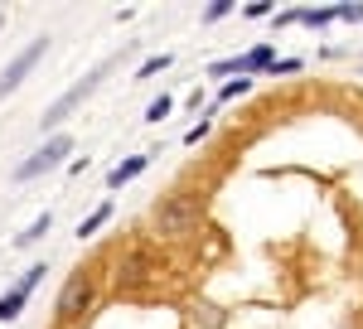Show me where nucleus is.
<instances>
[{
	"instance_id": "nucleus-1",
	"label": "nucleus",
	"mask_w": 363,
	"mask_h": 329,
	"mask_svg": "<svg viewBox=\"0 0 363 329\" xmlns=\"http://www.w3.org/2000/svg\"><path fill=\"white\" fill-rule=\"evenodd\" d=\"M150 228H155L160 238H169V242L194 238L199 228H203V199H199V194H184V189L160 194V199L150 203Z\"/></svg>"
},
{
	"instance_id": "nucleus-2",
	"label": "nucleus",
	"mask_w": 363,
	"mask_h": 329,
	"mask_svg": "<svg viewBox=\"0 0 363 329\" xmlns=\"http://www.w3.org/2000/svg\"><path fill=\"white\" fill-rule=\"evenodd\" d=\"M112 63H116V58H102V63H92V68H87V73H83L78 82H73L68 92H58L54 102L44 107V121H39V131H44V136H58V126L68 121V111L78 107V102H87V97L97 92V82H102L107 73H112Z\"/></svg>"
},
{
	"instance_id": "nucleus-3",
	"label": "nucleus",
	"mask_w": 363,
	"mask_h": 329,
	"mask_svg": "<svg viewBox=\"0 0 363 329\" xmlns=\"http://www.w3.org/2000/svg\"><path fill=\"white\" fill-rule=\"evenodd\" d=\"M92 296H97V272L92 267H78V272L63 281L54 301V325H78L87 310H92Z\"/></svg>"
},
{
	"instance_id": "nucleus-4",
	"label": "nucleus",
	"mask_w": 363,
	"mask_h": 329,
	"mask_svg": "<svg viewBox=\"0 0 363 329\" xmlns=\"http://www.w3.org/2000/svg\"><path fill=\"white\" fill-rule=\"evenodd\" d=\"M68 155H73V136H68V131H58V136H49L39 150H29L25 160L15 164V184H29V179H39V174L58 169V160H68Z\"/></svg>"
},
{
	"instance_id": "nucleus-5",
	"label": "nucleus",
	"mask_w": 363,
	"mask_h": 329,
	"mask_svg": "<svg viewBox=\"0 0 363 329\" xmlns=\"http://www.w3.org/2000/svg\"><path fill=\"white\" fill-rule=\"evenodd\" d=\"M44 54H49V34L29 39L25 49H20V54L10 58V63H5V73H0V97H10V92H15V87H20V82H25L29 73H34V63H39Z\"/></svg>"
},
{
	"instance_id": "nucleus-6",
	"label": "nucleus",
	"mask_w": 363,
	"mask_h": 329,
	"mask_svg": "<svg viewBox=\"0 0 363 329\" xmlns=\"http://www.w3.org/2000/svg\"><path fill=\"white\" fill-rule=\"evenodd\" d=\"M155 276V262L145 257V252H126L121 262H116V286H140V281H150Z\"/></svg>"
},
{
	"instance_id": "nucleus-7",
	"label": "nucleus",
	"mask_w": 363,
	"mask_h": 329,
	"mask_svg": "<svg viewBox=\"0 0 363 329\" xmlns=\"http://www.w3.org/2000/svg\"><path fill=\"white\" fill-rule=\"evenodd\" d=\"M150 160H155L150 150H140V155H126V160H121V164L112 169V174H107V189H121V184H131V179H140V174L150 169Z\"/></svg>"
},
{
	"instance_id": "nucleus-8",
	"label": "nucleus",
	"mask_w": 363,
	"mask_h": 329,
	"mask_svg": "<svg viewBox=\"0 0 363 329\" xmlns=\"http://www.w3.org/2000/svg\"><path fill=\"white\" fill-rule=\"evenodd\" d=\"M25 305H29V291H25V286H10V291L0 296V325H5V320H15Z\"/></svg>"
},
{
	"instance_id": "nucleus-9",
	"label": "nucleus",
	"mask_w": 363,
	"mask_h": 329,
	"mask_svg": "<svg viewBox=\"0 0 363 329\" xmlns=\"http://www.w3.org/2000/svg\"><path fill=\"white\" fill-rule=\"evenodd\" d=\"M49 228H54V213L44 208V213H39V218L29 223V228H25V233H20V238H15V247H34V242H39V238H49Z\"/></svg>"
},
{
	"instance_id": "nucleus-10",
	"label": "nucleus",
	"mask_w": 363,
	"mask_h": 329,
	"mask_svg": "<svg viewBox=\"0 0 363 329\" xmlns=\"http://www.w3.org/2000/svg\"><path fill=\"white\" fill-rule=\"evenodd\" d=\"M252 92V78H233L218 87V97H213V107H223V102H238V97H247Z\"/></svg>"
},
{
	"instance_id": "nucleus-11",
	"label": "nucleus",
	"mask_w": 363,
	"mask_h": 329,
	"mask_svg": "<svg viewBox=\"0 0 363 329\" xmlns=\"http://www.w3.org/2000/svg\"><path fill=\"white\" fill-rule=\"evenodd\" d=\"M339 20V10L330 5V10H301V25H310V29H325V25H335Z\"/></svg>"
},
{
	"instance_id": "nucleus-12",
	"label": "nucleus",
	"mask_w": 363,
	"mask_h": 329,
	"mask_svg": "<svg viewBox=\"0 0 363 329\" xmlns=\"http://www.w3.org/2000/svg\"><path fill=\"white\" fill-rule=\"evenodd\" d=\"M107 218H112V199H107V203H102V208H97L92 218H83V223H78V238H92V233H97V228H102Z\"/></svg>"
},
{
	"instance_id": "nucleus-13",
	"label": "nucleus",
	"mask_w": 363,
	"mask_h": 329,
	"mask_svg": "<svg viewBox=\"0 0 363 329\" xmlns=\"http://www.w3.org/2000/svg\"><path fill=\"white\" fill-rule=\"evenodd\" d=\"M169 63H174V58H169V54H150V58H145V63H140V68H136V78H155V73H165Z\"/></svg>"
},
{
	"instance_id": "nucleus-14",
	"label": "nucleus",
	"mask_w": 363,
	"mask_h": 329,
	"mask_svg": "<svg viewBox=\"0 0 363 329\" xmlns=\"http://www.w3.org/2000/svg\"><path fill=\"white\" fill-rule=\"evenodd\" d=\"M169 111H174V97H165V92H160V97H155V102L145 107V121H165Z\"/></svg>"
},
{
	"instance_id": "nucleus-15",
	"label": "nucleus",
	"mask_w": 363,
	"mask_h": 329,
	"mask_svg": "<svg viewBox=\"0 0 363 329\" xmlns=\"http://www.w3.org/2000/svg\"><path fill=\"white\" fill-rule=\"evenodd\" d=\"M44 276H49V267H44V262H34V267H29V272L20 276V281H15V286H25L29 296H34V286H39V281H44Z\"/></svg>"
},
{
	"instance_id": "nucleus-16",
	"label": "nucleus",
	"mask_w": 363,
	"mask_h": 329,
	"mask_svg": "<svg viewBox=\"0 0 363 329\" xmlns=\"http://www.w3.org/2000/svg\"><path fill=\"white\" fill-rule=\"evenodd\" d=\"M223 15H233V0H213V5L203 10V25H218Z\"/></svg>"
},
{
	"instance_id": "nucleus-17",
	"label": "nucleus",
	"mask_w": 363,
	"mask_h": 329,
	"mask_svg": "<svg viewBox=\"0 0 363 329\" xmlns=\"http://www.w3.org/2000/svg\"><path fill=\"white\" fill-rule=\"evenodd\" d=\"M335 10H339V20H349V25H359V20H363V5H359V0H344V5H335Z\"/></svg>"
},
{
	"instance_id": "nucleus-18",
	"label": "nucleus",
	"mask_w": 363,
	"mask_h": 329,
	"mask_svg": "<svg viewBox=\"0 0 363 329\" xmlns=\"http://www.w3.org/2000/svg\"><path fill=\"white\" fill-rule=\"evenodd\" d=\"M208 131H213L208 121H199V126H189V131H184V145H199V140H208Z\"/></svg>"
},
{
	"instance_id": "nucleus-19",
	"label": "nucleus",
	"mask_w": 363,
	"mask_h": 329,
	"mask_svg": "<svg viewBox=\"0 0 363 329\" xmlns=\"http://www.w3.org/2000/svg\"><path fill=\"white\" fill-rule=\"evenodd\" d=\"M242 15H247V20H267V15H272V0H252Z\"/></svg>"
},
{
	"instance_id": "nucleus-20",
	"label": "nucleus",
	"mask_w": 363,
	"mask_h": 329,
	"mask_svg": "<svg viewBox=\"0 0 363 329\" xmlns=\"http://www.w3.org/2000/svg\"><path fill=\"white\" fill-rule=\"evenodd\" d=\"M301 68V58H281V63H272V73H296Z\"/></svg>"
},
{
	"instance_id": "nucleus-21",
	"label": "nucleus",
	"mask_w": 363,
	"mask_h": 329,
	"mask_svg": "<svg viewBox=\"0 0 363 329\" xmlns=\"http://www.w3.org/2000/svg\"><path fill=\"white\" fill-rule=\"evenodd\" d=\"M0 29H5V15H0Z\"/></svg>"
}]
</instances>
